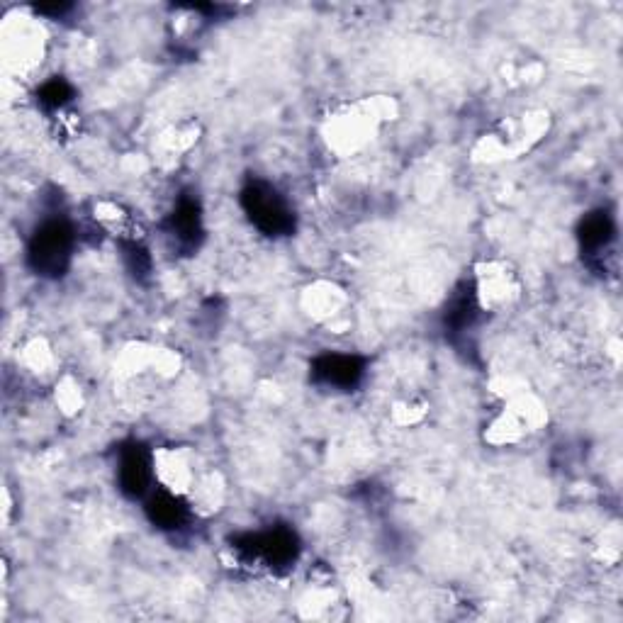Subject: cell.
<instances>
[{
	"label": "cell",
	"instance_id": "6da1fadb",
	"mask_svg": "<svg viewBox=\"0 0 623 623\" xmlns=\"http://www.w3.org/2000/svg\"><path fill=\"white\" fill-rule=\"evenodd\" d=\"M71 254V229L64 222H47L30 244V261L37 273L59 275Z\"/></svg>",
	"mask_w": 623,
	"mask_h": 623
},
{
	"label": "cell",
	"instance_id": "7a4b0ae2",
	"mask_svg": "<svg viewBox=\"0 0 623 623\" xmlns=\"http://www.w3.org/2000/svg\"><path fill=\"white\" fill-rule=\"evenodd\" d=\"M156 480L154 475V453H144L142 448L134 446L120 460V482L122 490L129 495H144L149 482Z\"/></svg>",
	"mask_w": 623,
	"mask_h": 623
},
{
	"label": "cell",
	"instance_id": "3957f363",
	"mask_svg": "<svg viewBox=\"0 0 623 623\" xmlns=\"http://www.w3.org/2000/svg\"><path fill=\"white\" fill-rule=\"evenodd\" d=\"M249 210L258 227L268 229V232H283L290 224V215L285 205L280 202L275 190L271 188H254L249 193Z\"/></svg>",
	"mask_w": 623,
	"mask_h": 623
},
{
	"label": "cell",
	"instance_id": "277c9868",
	"mask_svg": "<svg viewBox=\"0 0 623 623\" xmlns=\"http://www.w3.org/2000/svg\"><path fill=\"white\" fill-rule=\"evenodd\" d=\"M514 295V285H512V275H509L504 268L490 266L487 273L480 275V285H477V300L480 305L485 307H502L507 305L509 297Z\"/></svg>",
	"mask_w": 623,
	"mask_h": 623
},
{
	"label": "cell",
	"instance_id": "5b68a950",
	"mask_svg": "<svg viewBox=\"0 0 623 623\" xmlns=\"http://www.w3.org/2000/svg\"><path fill=\"white\" fill-rule=\"evenodd\" d=\"M319 370H322V375L329 380V383H336V385H349L358 378V373H361V370L356 368V361H353V358H344V356L327 358Z\"/></svg>",
	"mask_w": 623,
	"mask_h": 623
},
{
	"label": "cell",
	"instance_id": "8992f818",
	"mask_svg": "<svg viewBox=\"0 0 623 623\" xmlns=\"http://www.w3.org/2000/svg\"><path fill=\"white\" fill-rule=\"evenodd\" d=\"M66 95H69V88H66V83L61 81H52L47 83V86L39 91V100H42L44 105H52V108H61L66 100Z\"/></svg>",
	"mask_w": 623,
	"mask_h": 623
}]
</instances>
